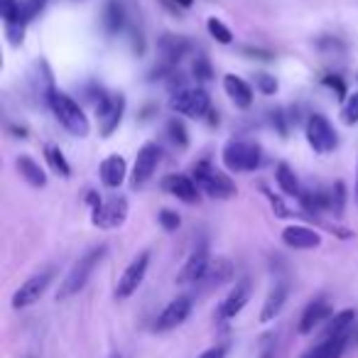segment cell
Here are the masks:
<instances>
[{
    "instance_id": "obj_9",
    "label": "cell",
    "mask_w": 358,
    "mask_h": 358,
    "mask_svg": "<svg viewBox=\"0 0 358 358\" xmlns=\"http://www.w3.org/2000/svg\"><path fill=\"white\" fill-rule=\"evenodd\" d=\"M128 219V199L125 196H110L108 201H101L99 206H94V226L99 229H118V226L125 224Z\"/></svg>"
},
{
    "instance_id": "obj_20",
    "label": "cell",
    "mask_w": 358,
    "mask_h": 358,
    "mask_svg": "<svg viewBox=\"0 0 358 358\" xmlns=\"http://www.w3.org/2000/svg\"><path fill=\"white\" fill-rule=\"evenodd\" d=\"M224 91H226V96L238 106V108H250V106H253V89H250L241 76L226 74L224 76Z\"/></svg>"
},
{
    "instance_id": "obj_4",
    "label": "cell",
    "mask_w": 358,
    "mask_h": 358,
    "mask_svg": "<svg viewBox=\"0 0 358 358\" xmlns=\"http://www.w3.org/2000/svg\"><path fill=\"white\" fill-rule=\"evenodd\" d=\"M192 179H194L201 192H206V194L214 196V199H231V196H236V192H238L234 179L221 172V169H216L211 162H206V159L194 164Z\"/></svg>"
},
{
    "instance_id": "obj_43",
    "label": "cell",
    "mask_w": 358,
    "mask_h": 358,
    "mask_svg": "<svg viewBox=\"0 0 358 358\" xmlns=\"http://www.w3.org/2000/svg\"><path fill=\"white\" fill-rule=\"evenodd\" d=\"M243 55H250L253 59H273V52L255 50V47H243Z\"/></svg>"
},
{
    "instance_id": "obj_33",
    "label": "cell",
    "mask_w": 358,
    "mask_h": 358,
    "mask_svg": "<svg viewBox=\"0 0 358 358\" xmlns=\"http://www.w3.org/2000/svg\"><path fill=\"white\" fill-rule=\"evenodd\" d=\"M329 199H331L334 216H341L343 214V204H346V185H343L341 179H338V182H334L331 192H329Z\"/></svg>"
},
{
    "instance_id": "obj_44",
    "label": "cell",
    "mask_w": 358,
    "mask_h": 358,
    "mask_svg": "<svg viewBox=\"0 0 358 358\" xmlns=\"http://www.w3.org/2000/svg\"><path fill=\"white\" fill-rule=\"evenodd\" d=\"M226 351H229L226 346H214V348H209V351H204L201 356H196V358H226Z\"/></svg>"
},
{
    "instance_id": "obj_40",
    "label": "cell",
    "mask_w": 358,
    "mask_h": 358,
    "mask_svg": "<svg viewBox=\"0 0 358 358\" xmlns=\"http://www.w3.org/2000/svg\"><path fill=\"white\" fill-rule=\"evenodd\" d=\"M265 194H268V199H270V204H273V211H275V214H278L280 219H287V216H289L287 206H285L282 201H280V199H278V196H275V194H270L268 189H265Z\"/></svg>"
},
{
    "instance_id": "obj_7",
    "label": "cell",
    "mask_w": 358,
    "mask_h": 358,
    "mask_svg": "<svg viewBox=\"0 0 358 358\" xmlns=\"http://www.w3.org/2000/svg\"><path fill=\"white\" fill-rule=\"evenodd\" d=\"M169 108L174 113L189 115V118H204V115L211 113V99L204 89L196 86V89H185L174 94L172 101H169Z\"/></svg>"
},
{
    "instance_id": "obj_31",
    "label": "cell",
    "mask_w": 358,
    "mask_h": 358,
    "mask_svg": "<svg viewBox=\"0 0 358 358\" xmlns=\"http://www.w3.org/2000/svg\"><path fill=\"white\" fill-rule=\"evenodd\" d=\"M167 135H169V140H172L177 148H182L185 150L187 145H189V135H187V128H185V123L179 118H172L167 123Z\"/></svg>"
},
{
    "instance_id": "obj_13",
    "label": "cell",
    "mask_w": 358,
    "mask_h": 358,
    "mask_svg": "<svg viewBox=\"0 0 358 358\" xmlns=\"http://www.w3.org/2000/svg\"><path fill=\"white\" fill-rule=\"evenodd\" d=\"M211 265V258H209V245L206 241H201L194 250H192L189 260L185 263V268L179 270L177 275V282L179 285H192V282H201L206 278V270Z\"/></svg>"
},
{
    "instance_id": "obj_8",
    "label": "cell",
    "mask_w": 358,
    "mask_h": 358,
    "mask_svg": "<svg viewBox=\"0 0 358 358\" xmlns=\"http://www.w3.org/2000/svg\"><path fill=\"white\" fill-rule=\"evenodd\" d=\"M159 157H162V150H159L157 143H145L143 148L138 150L133 174H130V185H133L135 189L145 187L150 179H152L155 169H157V164H159Z\"/></svg>"
},
{
    "instance_id": "obj_18",
    "label": "cell",
    "mask_w": 358,
    "mask_h": 358,
    "mask_svg": "<svg viewBox=\"0 0 358 358\" xmlns=\"http://www.w3.org/2000/svg\"><path fill=\"white\" fill-rule=\"evenodd\" d=\"M329 317H331V307H329L327 299H314V302L304 309L302 319H299V327H297L299 334H304V336H307V334H312L319 324L327 322Z\"/></svg>"
},
{
    "instance_id": "obj_24",
    "label": "cell",
    "mask_w": 358,
    "mask_h": 358,
    "mask_svg": "<svg viewBox=\"0 0 358 358\" xmlns=\"http://www.w3.org/2000/svg\"><path fill=\"white\" fill-rule=\"evenodd\" d=\"M231 275H234V268H231V263L226 258H216L211 260L209 270H206V278L201 280V282H206L209 287H219V285L229 282Z\"/></svg>"
},
{
    "instance_id": "obj_32",
    "label": "cell",
    "mask_w": 358,
    "mask_h": 358,
    "mask_svg": "<svg viewBox=\"0 0 358 358\" xmlns=\"http://www.w3.org/2000/svg\"><path fill=\"white\" fill-rule=\"evenodd\" d=\"M206 30H209V35L214 37L219 45H231V42H234L231 30L221 20H216V17H209V22H206Z\"/></svg>"
},
{
    "instance_id": "obj_23",
    "label": "cell",
    "mask_w": 358,
    "mask_h": 358,
    "mask_svg": "<svg viewBox=\"0 0 358 358\" xmlns=\"http://www.w3.org/2000/svg\"><path fill=\"white\" fill-rule=\"evenodd\" d=\"M275 179H278V187L282 189V194L297 196V199H299V194H302V187H299L297 174H294V169L289 167L287 162H280L278 167H275Z\"/></svg>"
},
{
    "instance_id": "obj_14",
    "label": "cell",
    "mask_w": 358,
    "mask_h": 358,
    "mask_svg": "<svg viewBox=\"0 0 358 358\" xmlns=\"http://www.w3.org/2000/svg\"><path fill=\"white\" fill-rule=\"evenodd\" d=\"M162 189L169 192L172 196H177L179 201H185V204H196L199 201V187L187 174H169V177H164Z\"/></svg>"
},
{
    "instance_id": "obj_25",
    "label": "cell",
    "mask_w": 358,
    "mask_h": 358,
    "mask_svg": "<svg viewBox=\"0 0 358 358\" xmlns=\"http://www.w3.org/2000/svg\"><path fill=\"white\" fill-rule=\"evenodd\" d=\"M123 27H125L123 6H120V3H115V0H110L108 6H106V10H103V30L108 32V35H118Z\"/></svg>"
},
{
    "instance_id": "obj_15",
    "label": "cell",
    "mask_w": 358,
    "mask_h": 358,
    "mask_svg": "<svg viewBox=\"0 0 358 358\" xmlns=\"http://www.w3.org/2000/svg\"><path fill=\"white\" fill-rule=\"evenodd\" d=\"M282 243L294 250H312L322 245V234L309 226H287L282 231Z\"/></svg>"
},
{
    "instance_id": "obj_19",
    "label": "cell",
    "mask_w": 358,
    "mask_h": 358,
    "mask_svg": "<svg viewBox=\"0 0 358 358\" xmlns=\"http://www.w3.org/2000/svg\"><path fill=\"white\" fill-rule=\"evenodd\" d=\"M287 292H289L287 282H278L273 289H270L268 297H265V302H263V309H260V322L263 324L275 322V317L282 312L285 302H287Z\"/></svg>"
},
{
    "instance_id": "obj_46",
    "label": "cell",
    "mask_w": 358,
    "mask_h": 358,
    "mask_svg": "<svg viewBox=\"0 0 358 358\" xmlns=\"http://www.w3.org/2000/svg\"><path fill=\"white\" fill-rule=\"evenodd\" d=\"M275 356V348L273 346H265L263 353H260V358H273Z\"/></svg>"
},
{
    "instance_id": "obj_16",
    "label": "cell",
    "mask_w": 358,
    "mask_h": 358,
    "mask_svg": "<svg viewBox=\"0 0 358 358\" xmlns=\"http://www.w3.org/2000/svg\"><path fill=\"white\" fill-rule=\"evenodd\" d=\"M250 299V280H241V282H236V287L229 292V297L221 302L219 307V319H234L236 314L243 312V307L248 304Z\"/></svg>"
},
{
    "instance_id": "obj_6",
    "label": "cell",
    "mask_w": 358,
    "mask_h": 358,
    "mask_svg": "<svg viewBox=\"0 0 358 358\" xmlns=\"http://www.w3.org/2000/svg\"><path fill=\"white\" fill-rule=\"evenodd\" d=\"M96 113H99L101 135H103V138H110V135L118 130L120 120H123L125 96L123 94H101L99 101H96Z\"/></svg>"
},
{
    "instance_id": "obj_28",
    "label": "cell",
    "mask_w": 358,
    "mask_h": 358,
    "mask_svg": "<svg viewBox=\"0 0 358 358\" xmlns=\"http://www.w3.org/2000/svg\"><path fill=\"white\" fill-rule=\"evenodd\" d=\"M353 322H356V312H353V309H343V312L334 314V317L329 319V324H327V338L348 334V329H351Z\"/></svg>"
},
{
    "instance_id": "obj_47",
    "label": "cell",
    "mask_w": 358,
    "mask_h": 358,
    "mask_svg": "<svg viewBox=\"0 0 358 358\" xmlns=\"http://www.w3.org/2000/svg\"><path fill=\"white\" fill-rule=\"evenodd\" d=\"M13 133H17V138H27V130L25 128H17V125H10Z\"/></svg>"
},
{
    "instance_id": "obj_3",
    "label": "cell",
    "mask_w": 358,
    "mask_h": 358,
    "mask_svg": "<svg viewBox=\"0 0 358 358\" xmlns=\"http://www.w3.org/2000/svg\"><path fill=\"white\" fill-rule=\"evenodd\" d=\"M221 159L229 172H255L263 162V150L250 140H229L221 150Z\"/></svg>"
},
{
    "instance_id": "obj_48",
    "label": "cell",
    "mask_w": 358,
    "mask_h": 358,
    "mask_svg": "<svg viewBox=\"0 0 358 358\" xmlns=\"http://www.w3.org/2000/svg\"><path fill=\"white\" fill-rule=\"evenodd\" d=\"M302 358H314V353L312 351H309V353H304V356Z\"/></svg>"
},
{
    "instance_id": "obj_1",
    "label": "cell",
    "mask_w": 358,
    "mask_h": 358,
    "mask_svg": "<svg viewBox=\"0 0 358 358\" xmlns=\"http://www.w3.org/2000/svg\"><path fill=\"white\" fill-rule=\"evenodd\" d=\"M106 250H108V245H96V248L86 250V253L71 265L69 273H66L64 282H62L59 292H57V299H69V297H74V294H79L81 289L86 287V282L91 280L94 270L99 268V263L106 258Z\"/></svg>"
},
{
    "instance_id": "obj_37",
    "label": "cell",
    "mask_w": 358,
    "mask_h": 358,
    "mask_svg": "<svg viewBox=\"0 0 358 358\" xmlns=\"http://www.w3.org/2000/svg\"><path fill=\"white\" fill-rule=\"evenodd\" d=\"M255 86H258V91H263L265 96H273L278 94V79L270 74H258L255 76Z\"/></svg>"
},
{
    "instance_id": "obj_21",
    "label": "cell",
    "mask_w": 358,
    "mask_h": 358,
    "mask_svg": "<svg viewBox=\"0 0 358 358\" xmlns=\"http://www.w3.org/2000/svg\"><path fill=\"white\" fill-rule=\"evenodd\" d=\"M159 52H162V64L174 66L182 57L189 52V42L185 37H174V35H164L159 40Z\"/></svg>"
},
{
    "instance_id": "obj_17",
    "label": "cell",
    "mask_w": 358,
    "mask_h": 358,
    "mask_svg": "<svg viewBox=\"0 0 358 358\" xmlns=\"http://www.w3.org/2000/svg\"><path fill=\"white\" fill-rule=\"evenodd\" d=\"M125 174H128V164H125V159L120 155H108L101 162L99 177L103 182V187H108V189H118L125 182Z\"/></svg>"
},
{
    "instance_id": "obj_5",
    "label": "cell",
    "mask_w": 358,
    "mask_h": 358,
    "mask_svg": "<svg viewBox=\"0 0 358 358\" xmlns=\"http://www.w3.org/2000/svg\"><path fill=\"white\" fill-rule=\"evenodd\" d=\"M304 133H307L309 148H312L317 155L334 152V148L338 145L336 130H334V125L329 123L327 115H322V113H312V115H309L307 125H304Z\"/></svg>"
},
{
    "instance_id": "obj_35",
    "label": "cell",
    "mask_w": 358,
    "mask_h": 358,
    "mask_svg": "<svg viewBox=\"0 0 358 358\" xmlns=\"http://www.w3.org/2000/svg\"><path fill=\"white\" fill-rule=\"evenodd\" d=\"M157 221H159V226H162L164 231H177L179 226H182V219H179V214H177V211H172V209H162V211H159Z\"/></svg>"
},
{
    "instance_id": "obj_29",
    "label": "cell",
    "mask_w": 358,
    "mask_h": 358,
    "mask_svg": "<svg viewBox=\"0 0 358 358\" xmlns=\"http://www.w3.org/2000/svg\"><path fill=\"white\" fill-rule=\"evenodd\" d=\"M45 157H47V162H50V167L55 169L59 177H69V174H71L69 162H66L64 152H62L57 145H47V148H45Z\"/></svg>"
},
{
    "instance_id": "obj_42",
    "label": "cell",
    "mask_w": 358,
    "mask_h": 358,
    "mask_svg": "<svg viewBox=\"0 0 358 358\" xmlns=\"http://www.w3.org/2000/svg\"><path fill=\"white\" fill-rule=\"evenodd\" d=\"M324 84L331 86V89H336L338 99H343V96H346V86H343V81L338 79V76H327V79H324Z\"/></svg>"
},
{
    "instance_id": "obj_26",
    "label": "cell",
    "mask_w": 358,
    "mask_h": 358,
    "mask_svg": "<svg viewBox=\"0 0 358 358\" xmlns=\"http://www.w3.org/2000/svg\"><path fill=\"white\" fill-rule=\"evenodd\" d=\"M348 343V334H341V336H331L327 341H322L317 348H314V358H341L343 351H346Z\"/></svg>"
},
{
    "instance_id": "obj_12",
    "label": "cell",
    "mask_w": 358,
    "mask_h": 358,
    "mask_svg": "<svg viewBox=\"0 0 358 358\" xmlns=\"http://www.w3.org/2000/svg\"><path fill=\"white\" fill-rule=\"evenodd\" d=\"M192 314V297L187 294H179L177 299L167 304V307L159 312V317L155 319V331H172L179 324H185Z\"/></svg>"
},
{
    "instance_id": "obj_27",
    "label": "cell",
    "mask_w": 358,
    "mask_h": 358,
    "mask_svg": "<svg viewBox=\"0 0 358 358\" xmlns=\"http://www.w3.org/2000/svg\"><path fill=\"white\" fill-rule=\"evenodd\" d=\"M299 204L307 214H322V211H331V199L329 194H322V192H302L299 194Z\"/></svg>"
},
{
    "instance_id": "obj_30",
    "label": "cell",
    "mask_w": 358,
    "mask_h": 358,
    "mask_svg": "<svg viewBox=\"0 0 358 358\" xmlns=\"http://www.w3.org/2000/svg\"><path fill=\"white\" fill-rule=\"evenodd\" d=\"M0 15H3L6 25H13V22H25L22 20L20 0H0Z\"/></svg>"
},
{
    "instance_id": "obj_11",
    "label": "cell",
    "mask_w": 358,
    "mask_h": 358,
    "mask_svg": "<svg viewBox=\"0 0 358 358\" xmlns=\"http://www.w3.org/2000/svg\"><path fill=\"white\" fill-rule=\"evenodd\" d=\"M148 265H150V253H140L133 263L125 268V273L120 275L118 285H115V297L118 299H128L138 292V287L143 285L145 275H148Z\"/></svg>"
},
{
    "instance_id": "obj_50",
    "label": "cell",
    "mask_w": 358,
    "mask_h": 358,
    "mask_svg": "<svg viewBox=\"0 0 358 358\" xmlns=\"http://www.w3.org/2000/svg\"><path fill=\"white\" fill-rule=\"evenodd\" d=\"M356 79H358V74H356Z\"/></svg>"
},
{
    "instance_id": "obj_38",
    "label": "cell",
    "mask_w": 358,
    "mask_h": 358,
    "mask_svg": "<svg viewBox=\"0 0 358 358\" xmlns=\"http://www.w3.org/2000/svg\"><path fill=\"white\" fill-rule=\"evenodd\" d=\"M45 6H47V0H27L25 6H22V20H25V22L35 20Z\"/></svg>"
},
{
    "instance_id": "obj_36",
    "label": "cell",
    "mask_w": 358,
    "mask_h": 358,
    "mask_svg": "<svg viewBox=\"0 0 358 358\" xmlns=\"http://www.w3.org/2000/svg\"><path fill=\"white\" fill-rule=\"evenodd\" d=\"M194 76H196V81H209L211 76H214V71H211V64H209V59H206L204 55H199L194 59Z\"/></svg>"
},
{
    "instance_id": "obj_22",
    "label": "cell",
    "mask_w": 358,
    "mask_h": 358,
    "mask_svg": "<svg viewBox=\"0 0 358 358\" xmlns=\"http://www.w3.org/2000/svg\"><path fill=\"white\" fill-rule=\"evenodd\" d=\"M15 164H17V172H20V177L25 179L30 187H37V189H42V187L47 185L45 169H42L40 162H35L30 155H20V157L15 159Z\"/></svg>"
},
{
    "instance_id": "obj_39",
    "label": "cell",
    "mask_w": 358,
    "mask_h": 358,
    "mask_svg": "<svg viewBox=\"0 0 358 358\" xmlns=\"http://www.w3.org/2000/svg\"><path fill=\"white\" fill-rule=\"evenodd\" d=\"M6 35L10 40V45H22V37H25V22H13V25H6Z\"/></svg>"
},
{
    "instance_id": "obj_34",
    "label": "cell",
    "mask_w": 358,
    "mask_h": 358,
    "mask_svg": "<svg viewBox=\"0 0 358 358\" xmlns=\"http://www.w3.org/2000/svg\"><path fill=\"white\" fill-rule=\"evenodd\" d=\"M341 115H343V123H346V125L358 123V91H356V94L348 96V101L343 103Z\"/></svg>"
},
{
    "instance_id": "obj_10",
    "label": "cell",
    "mask_w": 358,
    "mask_h": 358,
    "mask_svg": "<svg viewBox=\"0 0 358 358\" xmlns=\"http://www.w3.org/2000/svg\"><path fill=\"white\" fill-rule=\"evenodd\" d=\"M52 278H55V273L45 270V273H37V275H32L30 280H25V282L15 289V294H13V307L25 309V307H32L35 302H40V297L47 292V287H50Z\"/></svg>"
},
{
    "instance_id": "obj_45",
    "label": "cell",
    "mask_w": 358,
    "mask_h": 358,
    "mask_svg": "<svg viewBox=\"0 0 358 358\" xmlns=\"http://www.w3.org/2000/svg\"><path fill=\"white\" fill-rule=\"evenodd\" d=\"M174 6H179V8H192L194 6V0H172Z\"/></svg>"
},
{
    "instance_id": "obj_49",
    "label": "cell",
    "mask_w": 358,
    "mask_h": 358,
    "mask_svg": "<svg viewBox=\"0 0 358 358\" xmlns=\"http://www.w3.org/2000/svg\"><path fill=\"white\" fill-rule=\"evenodd\" d=\"M356 201H358V174H356Z\"/></svg>"
},
{
    "instance_id": "obj_2",
    "label": "cell",
    "mask_w": 358,
    "mask_h": 358,
    "mask_svg": "<svg viewBox=\"0 0 358 358\" xmlns=\"http://www.w3.org/2000/svg\"><path fill=\"white\" fill-rule=\"evenodd\" d=\"M47 101H50V108H52V113H55V118L59 120L71 135H76V138H86V135H89V130H91L89 118H86L81 106L76 103L69 94L50 89Z\"/></svg>"
},
{
    "instance_id": "obj_41",
    "label": "cell",
    "mask_w": 358,
    "mask_h": 358,
    "mask_svg": "<svg viewBox=\"0 0 358 358\" xmlns=\"http://www.w3.org/2000/svg\"><path fill=\"white\" fill-rule=\"evenodd\" d=\"M273 125L278 128V133L282 135V138H287V125H285V115H282V110H273Z\"/></svg>"
}]
</instances>
